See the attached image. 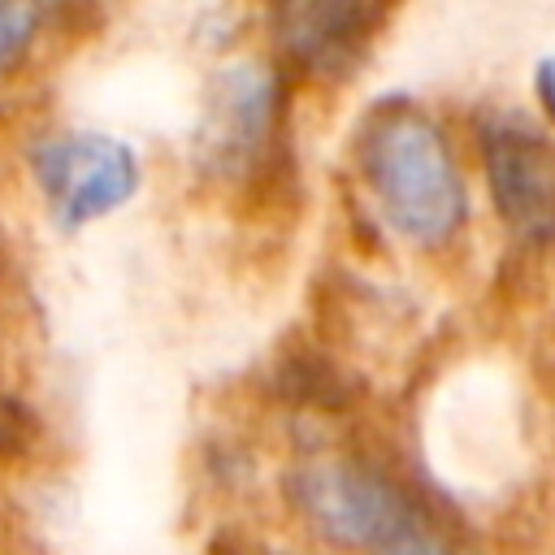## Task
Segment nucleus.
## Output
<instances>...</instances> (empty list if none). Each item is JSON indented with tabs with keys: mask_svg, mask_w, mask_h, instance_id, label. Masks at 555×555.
I'll use <instances>...</instances> for the list:
<instances>
[{
	"mask_svg": "<svg viewBox=\"0 0 555 555\" xmlns=\"http://www.w3.org/2000/svg\"><path fill=\"white\" fill-rule=\"evenodd\" d=\"M278 113H282V82L269 65L260 61H238L225 65L208 82L204 117L195 130V160L212 178H247L273 134H278Z\"/></svg>",
	"mask_w": 555,
	"mask_h": 555,
	"instance_id": "7ed1b4c3",
	"label": "nucleus"
},
{
	"mask_svg": "<svg viewBox=\"0 0 555 555\" xmlns=\"http://www.w3.org/2000/svg\"><path fill=\"white\" fill-rule=\"evenodd\" d=\"M481 156L499 217L529 238L555 230V147L516 113H499L481 126Z\"/></svg>",
	"mask_w": 555,
	"mask_h": 555,
	"instance_id": "39448f33",
	"label": "nucleus"
},
{
	"mask_svg": "<svg viewBox=\"0 0 555 555\" xmlns=\"http://www.w3.org/2000/svg\"><path fill=\"white\" fill-rule=\"evenodd\" d=\"M35 182L61 230H82L108 217L139 191V160L108 134H52L30 147Z\"/></svg>",
	"mask_w": 555,
	"mask_h": 555,
	"instance_id": "20e7f679",
	"label": "nucleus"
},
{
	"mask_svg": "<svg viewBox=\"0 0 555 555\" xmlns=\"http://www.w3.org/2000/svg\"><path fill=\"white\" fill-rule=\"evenodd\" d=\"M299 512L338 546H386L412 520L403 490L360 460H312L291 481Z\"/></svg>",
	"mask_w": 555,
	"mask_h": 555,
	"instance_id": "f03ea898",
	"label": "nucleus"
},
{
	"mask_svg": "<svg viewBox=\"0 0 555 555\" xmlns=\"http://www.w3.org/2000/svg\"><path fill=\"white\" fill-rule=\"evenodd\" d=\"M373 555H464V551H455L447 538H438V533H429V529H421V525H408L399 538H390V542L377 546Z\"/></svg>",
	"mask_w": 555,
	"mask_h": 555,
	"instance_id": "6e6552de",
	"label": "nucleus"
},
{
	"mask_svg": "<svg viewBox=\"0 0 555 555\" xmlns=\"http://www.w3.org/2000/svg\"><path fill=\"white\" fill-rule=\"evenodd\" d=\"M217 555H282V551H260V546H234V551H217Z\"/></svg>",
	"mask_w": 555,
	"mask_h": 555,
	"instance_id": "9d476101",
	"label": "nucleus"
},
{
	"mask_svg": "<svg viewBox=\"0 0 555 555\" xmlns=\"http://www.w3.org/2000/svg\"><path fill=\"white\" fill-rule=\"evenodd\" d=\"M39 9L30 4H0V74L22 61V52L35 43Z\"/></svg>",
	"mask_w": 555,
	"mask_h": 555,
	"instance_id": "0eeeda50",
	"label": "nucleus"
},
{
	"mask_svg": "<svg viewBox=\"0 0 555 555\" xmlns=\"http://www.w3.org/2000/svg\"><path fill=\"white\" fill-rule=\"evenodd\" d=\"M360 165L382 217L412 243H442L464 225L468 195L442 130L412 104H386L360 134Z\"/></svg>",
	"mask_w": 555,
	"mask_h": 555,
	"instance_id": "f257e3e1",
	"label": "nucleus"
},
{
	"mask_svg": "<svg viewBox=\"0 0 555 555\" xmlns=\"http://www.w3.org/2000/svg\"><path fill=\"white\" fill-rule=\"evenodd\" d=\"M386 13L373 4H282L273 9V39L308 74H351Z\"/></svg>",
	"mask_w": 555,
	"mask_h": 555,
	"instance_id": "423d86ee",
	"label": "nucleus"
},
{
	"mask_svg": "<svg viewBox=\"0 0 555 555\" xmlns=\"http://www.w3.org/2000/svg\"><path fill=\"white\" fill-rule=\"evenodd\" d=\"M533 91H538L542 108L555 117V52H551V56H542V61L533 65Z\"/></svg>",
	"mask_w": 555,
	"mask_h": 555,
	"instance_id": "1a4fd4ad",
	"label": "nucleus"
}]
</instances>
